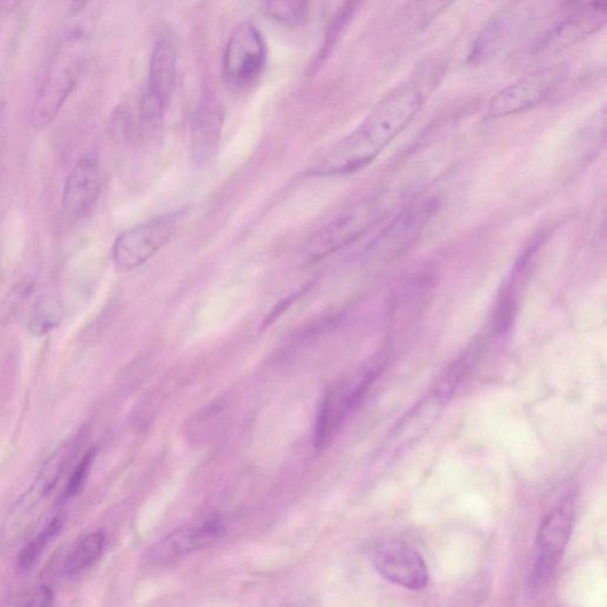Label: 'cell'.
<instances>
[{"label":"cell","mask_w":607,"mask_h":607,"mask_svg":"<svg viewBox=\"0 0 607 607\" xmlns=\"http://www.w3.org/2000/svg\"><path fill=\"white\" fill-rule=\"evenodd\" d=\"M424 102L425 93L417 81L394 89L353 132L325 151L306 175L341 176L364 168L411 124Z\"/></svg>","instance_id":"1"},{"label":"cell","mask_w":607,"mask_h":607,"mask_svg":"<svg viewBox=\"0 0 607 607\" xmlns=\"http://www.w3.org/2000/svg\"><path fill=\"white\" fill-rule=\"evenodd\" d=\"M88 50L87 36L81 31L63 40L49 63L46 75L35 95L31 124L43 130L57 117L72 94L85 66Z\"/></svg>","instance_id":"2"},{"label":"cell","mask_w":607,"mask_h":607,"mask_svg":"<svg viewBox=\"0 0 607 607\" xmlns=\"http://www.w3.org/2000/svg\"><path fill=\"white\" fill-rule=\"evenodd\" d=\"M573 521L574 496L568 494L541 523L536 539V557L528 578L530 592H541L551 581L561 555L570 542Z\"/></svg>","instance_id":"3"},{"label":"cell","mask_w":607,"mask_h":607,"mask_svg":"<svg viewBox=\"0 0 607 607\" xmlns=\"http://www.w3.org/2000/svg\"><path fill=\"white\" fill-rule=\"evenodd\" d=\"M382 213V204L376 198L353 204L312 235L304 247L305 259L318 261L353 244L376 225Z\"/></svg>","instance_id":"4"},{"label":"cell","mask_w":607,"mask_h":607,"mask_svg":"<svg viewBox=\"0 0 607 607\" xmlns=\"http://www.w3.org/2000/svg\"><path fill=\"white\" fill-rule=\"evenodd\" d=\"M177 76V55L168 38H159L153 48L148 85L140 102V123L146 132H156L164 124L174 94Z\"/></svg>","instance_id":"5"},{"label":"cell","mask_w":607,"mask_h":607,"mask_svg":"<svg viewBox=\"0 0 607 607\" xmlns=\"http://www.w3.org/2000/svg\"><path fill=\"white\" fill-rule=\"evenodd\" d=\"M565 65L538 68L498 92L489 105V117L497 119L532 110L558 91L567 79Z\"/></svg>","instance_id":"6"},{"label":"cell","mask_w":607,"mask_h":607,"mask_svg":"<svg viewBox=\"0 0 607 607\" xmlns=\"http://www.w3.org/2000/svg\"><path fill=\"white\" fill-rule=\"evenodd\" d=\"M176 223V215H162L125 230L114 242L115 268L126 273L144 265L168 244L175 234Z\"/></svg>","instance_id":"7"},{"label":"cell","mask_w":607,"mask_h":607,"mask_svg":"<svg viewBox=\"0 0 607 607\" xmlns=\"http://www.w3.org/2000/svg\"><path fill=\"white\" fill-rule=\"evenodd\" d=\"M267 49L263 35L255 25L245 22L236 25L223 55V76L230 87L252 85L263 74Z\"/></svg>","instance_id":"8"},{"label":"cell","mask_w":607,"mask_h":607,"mask_svg":"<svg viewBox=\"0 0 607 607\" xmlns=\"http://www.w3.org/2000/svg\"><path fill=\"white\" fill-rule=\"evenodd\" d=\"M606 11V0H590L571 10L570 15L536 38L530 46V56L534 59L535 56L558 53L597 33L606 23Z\"/></svg>","instance_id":"9"},{"label":"cell","mask_w":607,"mask_h":607,"mask_svg":"<svg viewBox=\"0 0 607 607\" xmlns=\"http://www.w3.org/2000/svg\"><path fill=\"white\" fill-rule=\"evenodd\" d=\"M373 564L381 577L406 590H423L430 580L423 555L404 541L379 543L374 549Z\"/></svg>","instance_id":"10"},{"label":"cell","mask_w":607,"mask_h":607,"mask_svg":"<svg viewBox=\"0 0 607 607\" xmlns=\"http://www.w3.org/2000/svg\"><path fill=\"white\" fill-rule=\"evenodd\" d=\"M433 210L434 203L427 201L396 217L369 245L366 251L369 263H389L410 249L430 221Z\"/></svg>","instance_id":"11"},{"label":"cell","mask_w":607,"mask_h":607,"mask_svg":"<svg viewBox=\"0 0 607 607\" xmlns=\"http://www.w3.org/2000/svg\"><path fill=\"white\" fill-rule=\"evenodd\" d=\"M225 530L217 517L188 523L172 530L158 540L148 552V562L152 565H166L187 555L207 548L220 538Z\"/></svg>","instance_id":"12"},{"label":"cell","mask_w":607,"mask_h":607,"mask_svg":"<svg viewBox=\"0 0 607 607\" xmlns=\"http://www.w3.org/2000/svg\"><path fill=\"white\" fill-rule=\"evenodd\" d=\"M102 187L99 158L89 152L81 156L69 172L62 196L63 214L70 222L79 221L98 201Z\"/></svg>","instance_id":"13"},{"label":"cell","mask_w":607,"mask_h":607,"mask_svg":"<svg viewBox=\"0 0 607 607\" xmlns=\"http://www.w3.org/2000/svg\"><path fill=\"white\" fill-rule=\"evenodd\" d=\"M70 455H72V445L67 444L56 451L44 464L40 474L27 493L17 502L14 510L11 511L9 521L6 522L5 534L10 536V539L21 533V530L27 526L28 516L34 515V511L53 491Z\"/></svg>","instance_id":"14"},{"label":"cell","mask_w":607,"mask_h":607,"mask_svg":"<svg viewBox=\"0 0 607 607\" xmlns=\"http://www.w3.org/2000/svg\"><path fill=\"white\" fill-rule=\"evenodd\" d=\"M225 106L215 95H206L197 105L191 130V159L196 166L212 161L222 137Z\"/></svg>","instance_id":"15"},{"label":"cell","mask_w":607,"mask_h":607,"mask_svg":"<svg viewBox=\"0 0 607 607\" xmlns=\"http://www.w3.org/2000/svg\"><path fill=\"white\" fill-rule=\"evenodd\" d=\"M106 545L105 535L101 532H93L83 536L69 553L63 572L66 577H78L97 562Z\"/></svg>","instance_id":"16"},{"label":"cell","mask_w":607,"mask_h":607,"mask_svg":"<svg viewBox=\"0 0 607 607\" xmlns=\"http://www.w3.org/2000/svg\"><path fill=\"white\" fill-rule=\"evenodd\" d=\"M63 313L61 300L50 293L36 300L30 312L28 328L35 336H44L59 327Z\"/></svg>","instance_id":"17"},{"label":"cell","mask_w":607,"mask_h":607,"mask_svg":"<svg viewBox=\"0 0 607 607\" xmlns=\"http://www.w3.org/2000/svg\"><path fill=\"white\" fill-rule=\"evenodd\" d=\"M361 3L362 0H344L340 10H338L335 17L331 19L327 34H325L324 37L322 48L315 57V61H313L311 67L313 70H317L329 59L336 44L341 40L345 29L348 28L351 19L354 18L356 11L359 10Z\"/></svg>","instance_id":"18"},{"label":"cell","mask_w":607,"mask_h":607,"mask_svg":"<svg viewBox=\"0 0 607 607\" xmlns=\"http://www.w3.org/2000/svg\"><path fill=\"white\" fill-rule=\"evenodd\" d=\"M475 357V349L466 351L463 356H460L455 363H452L445 370L442 378L437 382L436 389H434V395H436V399L440 404H446L457 393L458 388L462 386L463 381L470 373L472 366H474Z\"/></svg>","instance_id":"19"},{"label":"cell","mask_w":607,"mask_h":607,"mask_svg":"<svg viewBox=\"0 0 607 607\" xmlns=\"http://www.w3.org/2000/svg\"><path fill=\"white\" fill-rule=\"evenodd\" d=\"M62 527L63 520L61 517H55L49 522V525L41 530L40 534H37L22 548L17 558L19 572H28L35 566L51 540H54L60 534Z\"/></svg>","instance_id":"20"},{"label":"cell","mask_w":607,"mask_h":607,"mask_svg":"<svg viewBox=\"0 0 607 607\" xmlns=\"http://www.w3.org/2000/svg\"><path fill=\"white\" fill-rule=\"evenodd\" d=\"M265 10L273 21L297 28L308 21L310 0H265Z\"/></svg>","instance_id":"21"},{"label":"cell","mask_w":607,"mask_h":607,"mask_svg":"<svg viewBox=\"0 0 607 607\" xmlns=\"http://www.w3.org/2000/svg\"><path fill=\"white\" fill-rule=\"evenodd\" d=\"M95 457H97V450L91 449L88 450L85 453V456L81 458L78 466H76L73 472V475L69 478L65 494H63V498H65V500H72L73 497L80 493L83 485H85L89 471L92 469Z\"/></svg>","instance_id":"22"},{"label":"cell","mask_w":607,"mask_h":607,"mask_svg":"<svg viewBox=\"0 0 607 607\" xmlns=\"http://www.w3.org/2000/svg\"><path fill=\"white\" fill-rule=\"evenodd\" d=\"M457 0H415L412 15L419 25H426L449 9Z\"/></svg>","instance_id":"23"},{"label":"cell","mask_w":607,"mask_h":607,"mask_svg":"<svg viewBox=\"0 0 607 607\" xmlns=\"http://www.w3.org/2000/svg\"><path fill=\"white\" fill-rule=\"evenodd\" d=\"M53 600V593H51L49 587L42 586L31 594L27 605L30 606H46Z\"/></svg>","instance_id":"24"},{"label":"cell","mask_w":607,"mask_h":607,"mask_svg":"<svg viewBox=\"0 0 607 607\" xmlns=\"http://www.w3.org/2000/svg\"><path fill=\"white\" fill-rule=\"evenodd\" d=\"M590 2V0H558L560 9L573 10L579 8V6Z\"/></svg>","instance_id":"25"},{"label":"cell","mask_w":607,"mask_h":607,"mask_svg":"<svg viewBox=\"0 0 607 607\" xmlns=\"http://www.w3.org/2000/svg\"><path fill=\"white\" fill-rule=\"evenodd\" d=\"M24 0H0V8L5 12H11L18 8Z\"/></svg>","instance_id":"26"},{"label":"cell","mask_w":607,"mask_h":607,"mask_svg":"<svg viewBox=\"0 0 607 607\" xmlns=\"http://www.w3.org/2000/svg\"><path fill=\"white\" fill-rule=\"evenodd\" d=\"M92 0H73L72 2V11L73 14H79L82 9H85L86 6L91 3Z\"/></svg>","instance_id":"27"}]
</instances>
